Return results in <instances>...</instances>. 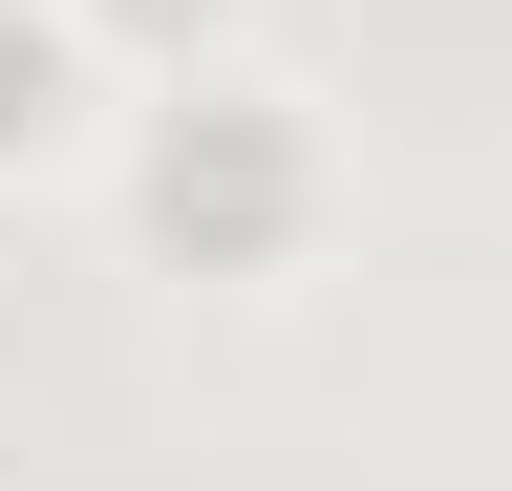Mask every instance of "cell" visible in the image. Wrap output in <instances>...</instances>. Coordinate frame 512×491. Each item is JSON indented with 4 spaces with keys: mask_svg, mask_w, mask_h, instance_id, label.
Returning a JSON list of instances; mask_svg holds the SVG:
<instances>
[{
    "mask_svg": "<svg viewBox=\"0 0 512 491\" xmlns=\"http://www.w3.org/2000/svg\"><path fill=\"white\" fill-rule=\"evenodd\" d=\"M86 129V0H0V171H43Z\"/></svg>",
    "mask_w": 512,
    "mask_h": 491,
    "instance_id": "cell-2",
    "label": "cell"
},
{
    "mask_svg": "<svg viewBox=\"0 0 512 491\" xmlns=\"http://www.w3.org/2000/svg\"><path fill=\"white\" fill-rule=\"evenodd\" d=\"M256 214H299L278 86H171V129H150V235H171V257H256Z\"/></svg>",
    "mask_w": 512,
    "mask_h": 491,
    "instance_id": "cell-1",
    "label": "cell"
},
{
    "mask_svg": "<svg viewBox=\"0 0 512 491\" xmlns=\"http://www.w3.org/2000/svg\"><path fill=\"white\" fill-rule=\"evenodd\" d=\"M214 22H235V0H86V43H150V65H192Z\"/></svg>",
    "mask_w": 512,
    "mask_h": 491,
    "instance_id": "cell-3",
    "label": "cell"
}]
</instances>
